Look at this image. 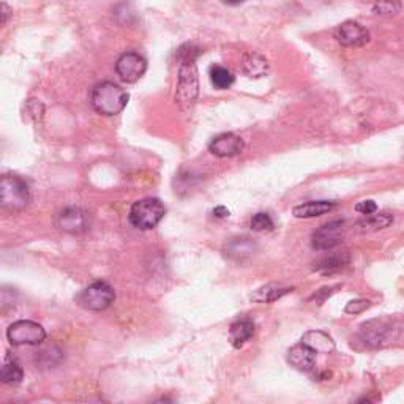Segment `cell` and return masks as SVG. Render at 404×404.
I'll return each instance as SVG.
<instances>
[{"instance_id": "cell-15", "label": "cell", "mask_w": 404, "mask_h": 404, "mask_svg": "<svg viewBox=\"0 0 404 404\" xmlns=\"http://www.w3.org/2000/svg\"><path fill=\"white\" fill-rule=\"evenodd\" d=\"M302 343L311 347L316 354H330L335 351V341L321 330H309L302 337Z\"/></svg>"}, {"instance_id": "cell-8", "label": "cell", "mask_w": 404, "mask_h": 404, "mask_svg": "<svg viewBox=\"0 0 404 404\" xmlns=\"http://www.w3.org/2000/svg\"><path fill=\"white\" fill-rule=\"evenodd\" d=\"M145 72H147V60L137 53H125L116 62L117 76L128 84L141 79Z\"/></svg>"}, {"instance_id": "cell-28", "label": "cell", "mask_w": 404, "mask_h": 404, "mask_svg": "<svg viewBox=\"0 0 404 404\" xmlns=\"http://www.w3.org/2000/svg\"><path fill=\"white\" fill-rule=\"evenodd\" d=\"M213 217L220 218V220L227 218V217H229V210H227V208L223 207V206H218V207L213 208Z\"/></svg>"}, {"instance_id": "cell-26", "label": "cell", "mask_w": 404, "mask_h": 404, "mask_svg": "<svg viewBox=\"0 0 404 404\" xmlns=\"http://www.w3.org/2000/svg\"><path fill=\"white\" fill-rule=\"evenodd\" d=\"M370 308V300H352L346 305L347 314H360Z\"/></svg>"}, {"instance_id": "cell-13", "label": "cell", "mask_w": 404, "mask_h": 404, "mask_svg": "<svg viewBox=\"0 0 404 404\" xmlns=\"http://www.w3.org/2000/svg\"><path fill=\"white\" fill-rule=\"evenodd\" d=\"M288 362L299 371H311L316 365V352L307 344H297L288 352Z\"/></svg>"}, {"instance_id": "cell-21", "label": "cell", "mask_w": 404, "mask_h": 404, "mask_svg": "<svg viewBox=\"0 0 404 404\" xmlns=\"http://www.w3.org/2000/svg\"><path fill=\"white\" fill-rule=\"evenodd\" d=\"M255 245H252L248 238H234L232 242L227 245V256L242 261L245 256H250Z\"/></svg>"}, {"instance_id": "cell-25", "label": "cell", "mask_w": 404, "mask_h": 404, "mask_svg": "<svg viewBox=\"0 0 404 404\" xmlns=\"http://www.w3.org/2000/svg\"><path fill=\"white\" fill-rule=\"evenodd\" d=\"M400 8L401 5L398 0H377L375 4L376 15H396Z\"/></svg>"}, {"instance_id": "cell-3", "label": "cell", "mask_w": 404, "mask_h": 404, "mask_svg": "<svg viewBox=\"0 0 404 404\" xmlns=\"http://www.w3.org/2000/svg\"><path fill=\"white\" fill-rule=\"evenodd\" d=\"M0 202L8 210H22L30 202V188L27 182L18 175L6 174L0 182Z\"/></svg>"}, {"instance_id": "cell-16", "label": "cell", "mask_w": 404, "mask_h": 404, "mask_svg": "<svg viewBox=\"0 0 404 404\" xmlns=\"http://www.w3.org/2000/svg\"><path fill=\"white\" fill-rule=\"evenodd\" d=\"M252 335H255V324L250 319H240L237 322H234L229 330V339L231 344L240 349L243 347L246 341H250Z\"/></svg>"}, {"instance_id": "cell-19", "label": "cell", "mask_w": 404, "mask_h": 404, "mask_svg": "<svg viewBox=\"0 0 404 404\" xmlns=\"http://www.w3.org/2000/svg\"><path fill=\"white\" fill-rule=\"evenodd\" d=\"M22 377H24V371L21 368V365H19L15 358L6 356L4 366H2V371H0V379H2V382L18 384V382H21Z\"/></svg>"}, {"instance_id": "cell-29", "label": "cell", "mask_w": 404, "mask_h": 404, "mask_svg": "<svg viewBox=\"0 0 404 404\" xmlns=\"http://www.w3.org/2000/svg\"><path fill=\"white\" fill-rule=\"evenodd\" d=\"M2 8H4V24H6V19H8L10 8H8V5H6V4H2Z\"/></svg>"}, {"instance_id": "cell-7", "label": "cell", "mask_w": 404, "mask_h": 404, "mask_svg": "<svg viewBox=\"0 0 404 404\" xmlns=\"http://www.w3.org/2000/svg\"><path fill=\"white\" fill-rule=\"evenodd\" d=\"M391 324L385 319H375L370 322H365V324L360 325L358 330V339L366 347H382L384 344L390 343L391 339Z\"/></svg>"}, {"instance_id": "cell-5", "label": "cell", "mask_w": 404, "mask_h": 404, "mask_svg": "<svg viewBox=\"0 0 404 404\" xmlns=\"http://www.w3.org/2000/svg\"><path fill=\"white\" fill-rule=\"evenodd\" d=\"M6 338L13 346H36L46 339V330L34 321H16L6 330Z\"/></svg>"}, {"instance_id": "cell-22", "label": "cell", "mask_w": 404, "mask_h": 404, "mask_svg": "<svg viewBox=\"0 0 404 404\" xmlns=\"http://www.w3.org/2000/svg\"><path fill=\"white\" fill-rule=\"evenodd\" d=\"M391 223H393V217L389 213H379V215H371L363 221H360L358 226L362 227L363 231H379V229H385L389 227Z\"/></svg>"}, {"instance_id": "cell-9", "label": "cell", "mask_w": 404, "mask_h": 404, "mask_svg": "<svg viewBox=\"0 0 404 404\" xmlns=\"http://www.w3.org/2000/svg\"><path fill=\"white\" fill-rule=\"evenodd\" d=\"M343 236H344L343 221H330V223L321 226L319 229L313 234L311 245L314 250H330L343 240Z\"/></svg>"}, {"instance_id": "cell-18", "label": "cell", "mask_w": 404, "mask_h": 404, "mask_svg": "<svg viewBox=\"0 0 404 404\" xmlns=\"http://www.w3.org/2000/svg\"><path fill=\"white\" fill-rule=\"evenodd\" d=\"M269 69V62L259 54H246L243 59V72L250 78H261Z\"/></svg>"}, {"instance_id": "cell-30", "label": "cell", "mask_w": 404, "mask_h": 404, "mask_svg": "<svg viewBox=\"0 0 404 404\" xmlns=\"http://www.w3.org/2000/svg\"><path fill=\"white\" fill-rule=\"evenodd\" d=\"M223 2L227 5H240V4H243L245 0H223Z\"/></svg>"}, {"instance_id": "cell-14", "label": "cell", "mask_w": 404, "mask_h": 404, "mask_svg": "<svg viewBox=\"0 0 404 404\" xmlns=\"http://www.w3.org/2000/svg\"><path fill=\"white\" fill-rule=\"evenodd\" d=\"M335 207H337V202L332 201H311L305 202V204L295 206L292 208V213L295 218H314L332 212Z\"/></svg>"}, {"instance_id": "cell-17", "label": "cell", "mask_w": 404, "mask_h": 404, "mask_svg": "<svg viewBox=\"0 0 404 404\" xmlns=\"http://www.w3.org/2000/svg\"><path fill=\"white\" fill-rule=\"evenodd\" d=\"M289 292H292V288H286L283 284H265V286L259 288L255 294L251 295V299L259 303H269V302H275L278 299H281L283 295H286Z\"/></svg>"}, {"instance_id": "cell-10", "label": "cell", "mask_w": 404, "mask_h": 404, "mask_svg": "<svg viewBox=\"0 0 404 404\" xmlns=\"http://www.w3.org/2000/svg\"><path fill=\"white\" fill-rule=\"evenodd\" d=\"M335 38H337L339 44H343L346 48H360L370 41V34L368 30L362 27L360 24L347 21L335 30Z\"/></svg>"}, {"instance_id": "cell-27", "label": "cell", "mask_w": 404, "mask_h": 404, "mask_svg": "<svg viewBox=\"0 0 404 404\" xmlns=\"http://www.w3.org/2000/svg\"><path fill=\"white\" fill-rule=\"evenodd\" d=\"M356 210L362 215H371L377 210V206L375 201H363L356 206Z\"/></svg>"}, {"instance_id": "cell-6", "label": "cell", "mask_w": 404, "mask_h": 404, "mask_svg": "<svg viewBox=\"0 0 404 404\" xmlns=\"http://www.w3.org/2000/svg\"><path fill=\"white\" fill-rule=\"evenodd\" d=\"M182 53H185L187 57L183 59V63L180 67V78H179V87H177V95L175 100L179 101L180 105L183 103H193L196 95H198V73H196L194 67V57L189 55L188 50L180 49Z\"/></svg>"}, {"instance_id": "cell-12", "label": "cell", "mask_w": 404, "mask_h": 404, "mask_svg": "<svg viewBox=\"0 0 404 404\" xmlns=\"http://www.w3.org/2000/svg\"><path fill=\"white\" fill-rule=\"evenodd\" d=\"M243 149H245L243 139L237 135H234V133L220 135L213 139L210 145H208V150H210L215 156L220 158L236 156L238 154H242Z\"/></svg>"}, {"instance_id": "cell-1", "label": "cell", "mask_w": 404, "mask_h": 404, "mask_svg": "<svg viewBox=\"0 0 404 404\" xmlns=\"http://www.w3.org/2000/svg\"><path fill=\"white\" fill-rule=\"evenodd\" d=\"M130 95L122 87L114 82L105 81L92 88L90 103L92 107L101 116H117L125 109Z\"/></svg>"}, {"instance_id": "cell-23", "label": "cell", "mask_w": 404, "mask_h": 404, "mask_svg": "<svg viewBox=\"0 0 404 404\" xmlns=\"http://www.w3.org/2000/svg\"><path fill=\"white\" fill-rule=\"evenodd\" d=\"M347 262H349V255H347V252H341V255H330L321 259L318 265H316V269L322 271H333L344 267Z\"/></svg>"}, {"instance_id": "cell-11", "label": "cell", "mask_w": 404, "mask_h": 404, "mask_svg": "<svg viewBox=\"0 0 404 404\" xmlns=\"http://www.w3.org/2000/svg\"><path fill=\"white\" fill-rule=\"evenodd\" d=\"M88 226H90V217L79 207L65 208L59 215V227L65 232L82 234L88 229Z\"/></svg>"}, {"instance_id": "cell-24", "label": "cell", "mask_w": 404, "mask_h": 404, "mask_svg": "<svg viewBox=\"0 0 404 404\" xmlns=\"http://www.w3.org/2000/svg\"><path fill=\"white\" fill-rule=\"evenodd\" d=\"M251 229L256 232H265L274 229V220L270 218L269 213L259 212L251 218Z\"/></svg>"}, {"instance_id": "cell-4", "label": "cell", "mask_w": 404, "mask_h": 404, "mask_svg": "<svg viewBox=\"0 0 404 404\" xmlns=\"http://www.w3.org/2000/svg\"><path fill=\"white\" fill-rule=\"evenodd\" d=\"M79 305L88 311H103L116 300V290L106 281H95L76 297Z\"/></svg>"}, {"instance_id": "cell-20", "label": "cell", "mask_w": 404, "mask_h": 404, "mask_svg": "<svg viewBox=\"0 0 404 404\" xmlns=\"http://www.w3.org/2000/svg\"><path fill=\"white\" fill-rule=\"evenodd\" d=\"M210 81L215 88L226 90V88H229L234 84V74L224 67L213 65L210 68Z\"/></svg>"}, {"instance_id": "cell-2", "label": "cell", "mask_w": 404, "mask_h": 404, "mask_svg": "<svg viewBox=\"0 0 404 404\" xmlns=\"http://www.w3.org/2000/svg\"><path fill=\"white\" fill-rule=\"evenodd\" d=\"M166 208L164 204L156 198H145L135 202L130 208V223L137 227V229L147 231L154 227L163 220Z\"/></svg>"}]
</instances>
